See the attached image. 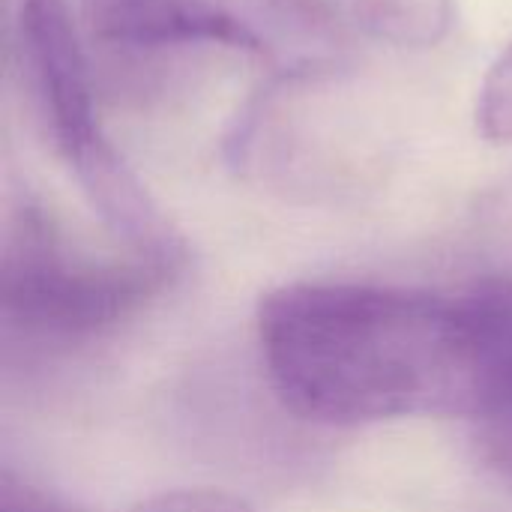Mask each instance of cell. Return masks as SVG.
Returning a JSON list of instances; mask_svg holds the SVG:
<instances>
[{
    "instance_id": "6da1fadb",
    "label": "cell",
    "mask_w": 512,
    "mask_h": 512,
    "mask_svg": "<svg viewBox=\"0 0 512 512\" xmlns=\"http://www.w3.org/2000/svg\"><path fill=\"white\" fill-rule=\"evenodd\" d=\"M258 342L276 396L303 420H480L512 372V285L438 297L294 282L261 300Z\"/></svg>"
},
{
    "instance_id": "7a4b0ae2",
    "label": "cell",
    "mask_w": 512,
    "mask_h": 512,
    "mask_svg": "<svg viewBox=\"0 0 512 512\" xmlns=\"http://www.w3.org/2000/svg\"><path fill=\"white\" fill-rule=\"evenodd\" d=\"M93 39L120 51L219 45L258 57L282 81L339 63L345 21L333 0H87Z\"/></svg>"
},
{
    "instance_id": "3957f363",
    "label": "cell",
    "mask_w": 512,
    "mask_h": 512,
    "mask_svg": "<svg viewBox=\"0 0 512 512\" xmlns=\"http://www.w3.org/2000/svg\"><path fill=\"white\" fill-rule=\"evenodd\" d=\"M174 270L144 261H87L69 255L54 225L24 207L3 252V312L48 336H84L138 312Z\"/></svg>"
},
{
    "instance_id": "277c9868",
    "label": "cell",
    "mask_w": 512,
    "mask_h": 512,
    "mask_svg": "<svg viewBox=\"0 0 512 512\" xmlns=\"http://www.w3.org/2000/svg\"><path fill=\"white\" fill-rule=\"evenodd\" d=\"M18 54L24 87L51 150L72 174L105 159L114 144L96 120L90 66L66 0H21Z\"/></svg>"
},
{
    "instance_id": "5b68a950",
    "label": "cell",
    "mask_w": 512,
    "mask_h": 512,
    "mask_svg": "<svg viewBox=\"0 0 512 512\" xmlns=\"http://www.w3.org/2000/svg\"><path fill=\"white\" fill-rule=\"evenodd\" d=\"M345 27L402 48L438 45L453 27V0H333Z\"/></svg>"
},
{
    "instance_id": "8992f818",
    "label": "cell",
    "mask_w": 512,
    "mask_h": 512,
    "mask_svg": "<svg viewBox=\"0 0 512 512\" xmlns=\"http://www.w3.org/2000/svg\"><path fill=\"white\" fill-rule=\"evenodd\" d=\"M477 129L489 141H512V42L483 78L477 96Z\"/></svg>"
},
{
    "instance_id": "52a82bcc",
    "label": "cell",
    "mask_w": 512,
    "mask_h": 512,
    "mask_svg": "<svg viewBox=\"0 0 512 512\" xmlns=\"http://www.w3.org/2000/svg\"><path fill=\"white\" fill-rule=\"evenodd\" d=\"M477 441L486 465L512 486V372L498 390L495 402L486 408V414L477 420Z\"/></svg>"
},
{
    "instance_id": "ba28073f",
    "label": "cell",
    "mask_w": 512,
    "mask_h": 512,
    "mask_svg": "<svg viewBox=\"0 0 512 512\" xmlns=\"http://www.w3.org/2000/svg\"><path fill=\"white\" fill-rule=\"evenodd\" d=\"M129 512H252L246 501L222 489H177L141 501Z\"/></svg>"
}]
</instances>
